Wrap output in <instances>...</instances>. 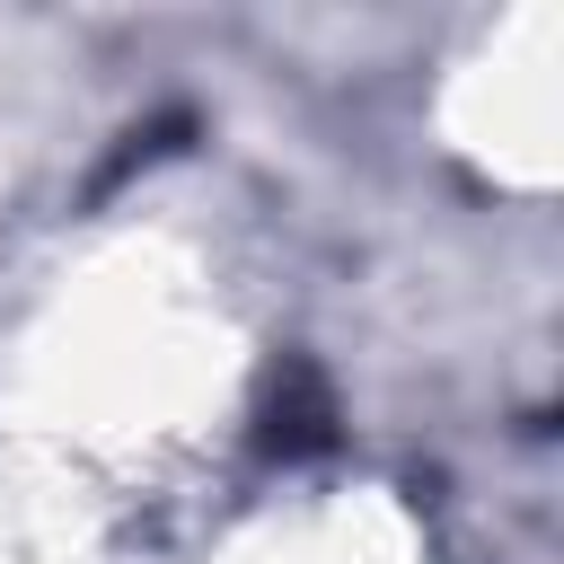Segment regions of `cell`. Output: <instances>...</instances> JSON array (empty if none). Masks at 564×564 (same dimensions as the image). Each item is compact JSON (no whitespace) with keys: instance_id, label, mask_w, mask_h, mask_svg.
<instances>
[{"instance_id":"1","label":"cell","mask_w":564,"mask_h":564,"mask_svg":"<svg viewBox=\"0 0 564 564\" xmlns=\"http://www.w3.org/2000/svg\"><path fill=\"white\" fill-rule=\"evenodd\" d=\"M326 441H335V397H326V379H317L308 361H282L273 388H264V405H256V449H264V458H308V449H326Z\"/></svg>"},{"instance_id":"2","label":"cell","mask_w":564,"mask_h":564,"mask_svg":"<svg viewBox=\"0 0 564 564\" xmlns=\"http://www.w3.org/2000/svg\"><path fill=\"white\" fill-rule=\"evenodd\" d=\"M185 132H194L185 115H159V123H132V132H123V150H115V159L97 167V194H106V185H123L132 167H150V159H167V150L185 141Z\"/></svg>"}]
</instances>
